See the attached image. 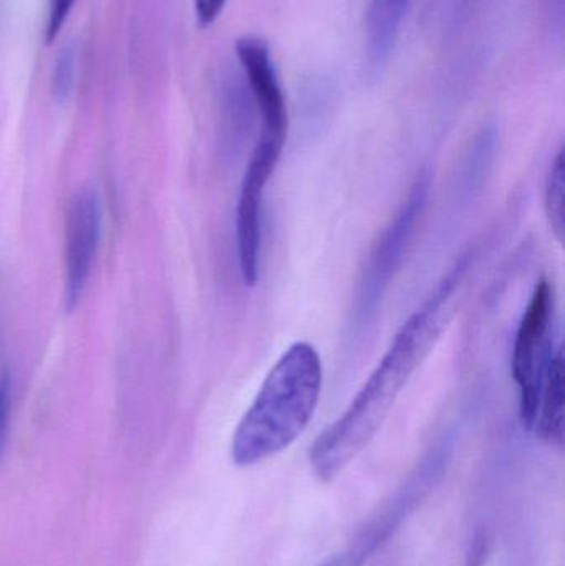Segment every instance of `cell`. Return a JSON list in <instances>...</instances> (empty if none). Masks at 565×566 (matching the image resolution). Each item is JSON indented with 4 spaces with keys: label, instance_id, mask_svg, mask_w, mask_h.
<instances>
[{
    "label": "cell",
    "instance_id": "obj_1",
    "mask_svg": "<svg viewBox=\"0 0 565 566\" xmlns=\"http://www.w3.org/2000/svg\"><path fill=\"white\" fill-rule=\"evenodd\" d=\"M470 265L471 254L458 259L398 329L384 358L348 408L312 444L308 459L318 479L331 482L337 478L380 431L398 396L423 365L450 322L454 298L463 286Z\"/></svg>",
    "mask_w": 565,
    "mask_h": 566
},
{
    "label": "cell",
    "instance_id": "obj_2",
    "mask_svg": "<svg viewBox=\"0 0 565 566\" xmlns=\"http://www.w3.org/2000/svg\"><path fill=\"white\" fill-rule=\"evenodd\" d=\"M322 385L324 368L317 348L308 342L289 346L236 428L231 444L234 464L249 468L294 444L314 418Z\"/></svg>",
    "mask_w": 565,
    "mask_h": 566
},
{
    "label": "cell",
    "instance_id": "obj_3",
    "mask_svg": "<svg viewBox=\"0 0 565 566\" xmlns=\"http://www.w3.org/2000/svg\"><path fill=\"white\" fill-rule=\"evenodd\" d=\"M556 298L547 279H540L534 286L530 303L524 308L514 336L511 355V375L520 396V421L524 431L533 432L540 408L541 389L547 369L561 343H556Z\"/></svg>",
    "mask_w": 565,
    "mask_h": 566
},
{
    "label": "cell",
    "instance_id": "obj_4",
    "mask_svg": "<svg viewBox=\"0 0 565 566\" xmlns=\"http://www.w3.org/2000/svg\"><path fill=\"white\" fill-rule=\"evenodd\" d=\"M451 439H441L423 461L408 475L407 481L391 494L364 527L348 542L347 547L318 566H364L387 544L388 538L410 517L411 512L427 499L443 478L451 458Z\"/></svg>",
    "mask_w": 565,
    "mask_h": 566
},
{
    "label": "cell",
    "instance_id": "obj_5",
    "mask_svg": "<svg viewBox=\"0 0 565 566\" xmlns=\"http://www.w3.org/2000/svg\"><path fill=\"white\" fill-rule=\"evenodd\" d=\"M428 195H430V176L423 172L408 192V198L405 199L390 224L378 235L355 295L354 325L357 328H364L377 316L381 300L404 262L415 228L427 208Z\"/></svg>",
    "mask_w": 565,
    "mask_h": 566
},
{
    "label": "cell",
    "instance_id": "obj_6",
    "mask_svg": "<svg viewBox=\"0 0 565 566\" xmlns=\"http://www.w3.org/2000/svg\"><path fill=\"white\" fill-rule=\"evenodd\" d=\"M285 143L261 138L255 143L248 168L242 176L236 211V235H238L239 272L245 285L254 286L259 281L262 248V202L265 188L278 168Z\"/></svg>",
    "mask_w": 565,
    "mask_h": 566
},
{
    "label": "cell",
    "instance_id": "obj_7",
    "mask_svg": "<svg viewBox=\"0 0 565 566\" xmlns=\"http://www.w3.org/2000/svg\"><path fill=\"white\" fill-rule=\"evenodd\" d=\"M102 201L95 189L83 188L70 199L65 218V303L79 305L102 239Z\"/></svg>",
    "mask_w": 565,
    "mask_h": 566
},
{
    "label": "cell",
    "instance_id": "obj_8",
    "mask_svg": "<svg viewBox=\"0 0 565 566\" xmlns=\"http://www.w3.org/2000/svg\"><path fill=\"white\" fill-rule=\"evenodd\" d=\"M236 53L252 102L261 116L259 136L285 143L289 133L287 102L268 43L259 36H242L236 42Z\"/></svg>",
    "mask_w": 565,
    "mask_h": 566
},
{
    "label": "cell",
    "instance_id": "obj_9",
    "mask_svg": "<svg viewBox=\"0 0 565 566\" xmlns=\"http://www.w3.org/2000/svg\"><path fill=\"white\" fill-rule=\"evenodd\" d=\"M415 0H372L365 20L364 72L372 82L380 78L397 46L401 25Z\"/></svg>",
    "mask_w": 565,
    "mask_h": 566
},
{
    "label": "cell",
    "instance_id": "obj_10",
    "mask_svg": "<svg viewBox=\"0 0 565 566\" xmlns=\"http://www.w3.org/2000/svg\"><path fill=\"white\" fill-rule=\"evenodd\" d=\"M565 419V381L563 346L557 348L543 389L533 432L550 444L563 446Z\"/></svg>",
    "mask_w": 565,
    "mask_h": 566
},
{
    "label": "cell",
    "instance_id": "obj_11",
    "mask_svg": "<svg viewBox=\"0 0 565 566\" xmlns=\"http://www.w3.org/2000/svg\"><path fill=\"white\" fill-rule=\"evenodd\" d=\"M565 163L564 151L561 149L556 161L553 163L550 175L546 179V188H544V209H546L547 222H550L551 231L556 235L557 242L564 241L565 212Z\"/></svg>",
    "mask_w": 565,
    "mask_h": 566
},
{
    "label": "cell",
    "instance_id": "obj_12",
    "mask_svg": "<svg viewBox=\"0 0 565 566\" xmlns=\"http://www.w3.org/2000/svg\"><path fill=\"white\" fill-rule=\"evenodd\" d=\"M76 0H49V19H46V42L52 43L63 29L66 17L72 12Z\"/></svg>",
    "mask_w": 565,
    "mask_h": 566
},
{
    "label": "cell",
    "instance_id": "obj_13",
    "mask_svg": "<svg viewBox=\"0 0 565 566\" xmlns=\"http://www.w3.org/2000/svg\"><path fill=\"white\" fill-rule=\"evenodd\" d=\"M228 0H195L196 17L202 27H209L218 20Z\"/></svg>",
    "mask_w": 565,
    "mask_h": 566
},
{
    "label": "cell",
    "instance_id": "obj_14",
    "mask_svg": "<svg viewBox=\"0 0 565 566\" xmlns=\"http://www.w3.org/2000/svg\"><path fill=\"white\" fill-rule=\"evenodd\" d=\"M73 78V56L72 53H65L60 60L59 69L55 72V92L56 95L66 96Z\"/></svg>",
    "mask_w": 565,
    "mask_h": 566
},
{
    "label": "cell",
    "instance_id": "obj_15",
    "mask_svg": "<svg viewBox=\"0 0 565 566\" xmlns=\"http://www.w3.org/2000/svg\"><path fill=\"white\" fill-rule=\"evenodd\" d=\"M10 409V378L9 375L0 379V442H2L3 429L9 419Z\"/></svg>",
    "mask_w": 565,
    "mask_h": 566
}]
</instances>
